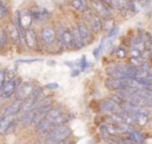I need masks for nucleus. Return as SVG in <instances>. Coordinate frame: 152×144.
<instances>
[{
  "label": "nucleus",
  "mask_w": 152,
  "mask_h": 144,
  "mask_svg": "<svg viewBox=\"0 0 152 144\" xmlns=\"http://www.w3.org/2000/svg\"><path fill=\"white\" fill-rule=\"evenodd\" d=\"M71 135V129L69 127H67L66 124L53 127L50 132H48L47 137H45V144H59L63 143L67 137Z\"/></svg>",
  "instance_id": "1"
},
{
  "label": "nucleus",
  "mask_w": 152,
  "mask_h": 144,
  "mask_svg": "<svg viewBox=\"0 0 152 144\" xmlns=\"http://www.w3.org/2000/svg\"><path fill=\"white\" fill-rule=\"evenodd\" d=\"M56 36H58L59 42L63 47L66 48H72L74 47V42H72V34L68 28H66L64 26H59L58 31H56Z\"/></svg>",
  "instance_id": "2"
},
{
  "label": "nucleus",
  "mask_w": 152,
  "mask_h": 144,
  "mask_svg": "<svg viewBox=\"0 0 152 144\" xmlns=\"http://www.w3.org/2000/svg\"><path fill=\"white\" fill-rule=\"evenodd\" d=\"M34 91H35L34 84H32L31 81H24V83H21L20 86L16 88V92H15L16 100L24 102V100H27L29 96H31Z\"/></svg>",
  "instance_id": "3"
},
{
  "label": "nucleus",
  "mask_w": 152,
  "mask_h": 144,
  "mask_svg": "<svg viewBox=\"0 0 152 144\" xmlns=\"http://www.w3.org/2000/svg\"><path fill=\"white\" fill-rule=\"evenodd\" d=\"M92 8L95 10L96 15L102 19H110L112 16L110 4H107L103 0H92Z\"/></svg>",
  "instance_id": "4"
},
{
  "label": "nucleus",
  "mask_w": 152,
  "mask_h": 144,
  "mask_svg": "<svg viewBox=\"0 0 152 144\" xmlns=\"http://www.w3.org/2000/svg\"><path fill=\"white\" fill-rule=\"evenodd\" d=\"M39 39H40V42H42L43 44L51 45L56 40V31H55V28H53V27H51V26H44L42 28V31H40V34H39Z\"/></svg>",
  "instance_id": "5"
},
{
  "label": "nucleus",
  "mask_w": 152,
  "mask_h": 144,
  "mask_svg": "<svg viewBox=\"0 0 152 144\" xmlns=\"http://www.w3.org/2000/svg\"><path fill=\"white\" fill-rule=\"evenodd\" d=\"M16 81L13 77H5V81L3 84L1 92H0V97L1 99H10L11 96H13L16 92Z\"/></svg>",
  "instance_id": "6"
},
{
  "label": "nucleus",
  "mask_w": 152,
  "mask_h": 144,
  "mask_svg": "<svg viewBox=\"0 0 152 144\" xmlns=\"http://www.w3.org/2000/svg\"><path fill=\"white\" fill-rule=\"evenodd\" d=\"M45 118L53 124V127L61 126L64 123V115L61 112V110H59V108H51L50 112L45 115Z\"/></svg>",
  "instance_id": "7"
},
{
  "label": "nucleus",
  "mask_w": 152,
  "mask_h": 144,
  "mask_svg": "<svg viewBox=\"0 0 152 144\" xmlns=\"http://www.w3.org/2000/svg\"><path fill=\"white\" fill-rule=\"evenodd\" d=\"M24 43L28 48L31 50H36L37 45H39V36L36 35V32L34 29H27L26 34H24Z\"/></svg>",
  "instance_id": "8"
},
{
  "label": "nucleus",
  "mask_w": 152,
  "mask_h": 144,
  "mask_svg": "<svg viewBox=\"0 0 152 144\" xmlns=\"http://www.w3.org/2000/svg\"><path fill=\"white\" fill-rule=\"evenodd\" d=\"M15 128V121L10 116H0V135L10 134Z\"/></svg>",
  "instance_id": "9"
},
{
  "label": "nucleus",
  "mask_w": 152,
  "mask_h": 144,
  "mask_svg": "<svg viewBox=\"0 0 152 144\" xmlns=\"http://www.w3.org/2000/svg\"><path fill=\"white\" fill-rule=\"evenodd\" d=\"M21 108H23V102L15 100V102H12L10 105H7V107L4 108L3 116H10V118H12V116H15V115H18V113L21 112Z\"/></svg>",
  "instance_id": "10"
},
{
  "label": "nucleus",
  "mask_w": 152,
  "mask_h": 144,
  "mask_svg": "<svg viewBox=\"0 0 152 144\" xmlns=\"http://www.w3.org/2000/svg\"><path fill=\"white\" fill-rule=\"evenodd\" d=\"M77 28H79V32H80V36L83 39V43L84 45L86 44H89L92 42V29L89 28V26L87 23H79L77 24Z\"/></svg>",
  "instance_id": "11"
},
{
  "label": "nucleus",
  "mask_w": 152,
  "mask_h": 144,
  "mask_svg": "<svg viewBox=\"0 0 152 144\" xmlns=\"http://www.w3.org/2000/svg\"><path fill=\"white\" fill-rule=\"evenodd\" d=\"M105 87L108 89H115V91H121V89L127 88V84L124 80H120V79H113L110 77L105 80Z\"/></svg>",
  "instance_id": "12"
},
{
  "label": "nucleus",
  "mask_w": 152,
  "mask_h": 144,
  "mask_svg": "<svg viewBox=\"0 0 152 144\" xmlns=\"http://www.w3.org/2000/svg\"><path fill=\"white\" fill-rule=\"evenodd\" d=\"M87 19H88L89 21V28L92 29L94 32H100L103 29V20L102 18H99L97 15H87Z\"/></svg>",
  "instance_id": "13"
},
{
  "label": "nucleus",
  "mask_w": 152,
  "mask_h": 144,
  "mask_svg": "<svg viewBox=\"0 0 152 144\" xmlns=\"http://www.w3.org/2000/svg\"><path fill=\"white\" fill-rule=\"evenodd\" d=\"M36 121V118H35V112L34 110L29 111H23L20 115V124L23 127H29L31 124H34Z\"/></svg>",
  "instance_id": "14"
},
{
  "label": "nucleus",
  "mask_w": 152,
  "mask_h": 144,
  "mask_svg": "<svg viewBox=\"0 0 152 144\" xmlns=\"http://www.w3.org/2000/svg\"><path fill=\"white\" fill-rule=\"evenodd\" d=\"M52 128H53V124L51 123L47 118L40 119L36 123V131L39 132V134H48Z\"/></svg>",
  "instance_id": "15"
},
{
  "label": "nucleus",
  "mask_w": 152,
  "mask_h": 144,
  "mask_svg": "<svg viewBox=\"0 0 152 144\" xmlns=\"http://www.w3.org/2000/svg\"><path fill=\"white\" fill-rule=\"evenodd\" d=\"M100 111L102 112H116L118 111V104L112 99H104L100 103Z\"/></svg>",
  "instance_id": "16"
},
{
  "label": "nucleus",
  "mask_w": 152,
  "mask_h": 144,
  "mask_svg": "<svg viewBox=\"0 0 152 144\" xmlns=\"http://www.w3.org/2000/svg\"><path fill=\"white\" fill-rule=\"evenodd\" d=\"M126 134H127V139L131 140L132 143H135V144H143L144 143V136L142 135V132L135 131V129H128Z\"/></svg>",
  "instance_id": "17"
},
{
  "label": "nucleus",
  "mask_w": 152,
  "mask_h": 144,
  "mask_svg": "<svg viewBox=\"0 0 152 144\" xmlns=\"http://www.w3.org/2000/svg\"><path fill=\"white\" fill-rule=\"evenodd\" d=\"M31 23H32L31 13H19V23H18V26H20L24 31L29 29Z\"/></svg>",
  "instance_id": "18"
},
{
  "label": "nucleus",
  "mask_w": 152,
  "mask_h": 144,
  "mask_svg": "<svg viewBox=\"0 0 152 144\" xmlns=\"http://www.w3.org/2000/svg\"><path fill=\"white\" fill-rule=\"evenodd\" d=\"M71 34H72V42H74V47L77 48V50L83 48L84 43H83V39H81V36H80V32H79L77 26H75L74 28L71 29Z\"/></svg>",
  "instance_id": "19"
},
{
  "label": "nucleus",
  "mask_w": 152,
  "mask_h": 144,
  "mask_svg": "<svg viewBox=\"0 0 152 144\" xmlns=\"http://www.w3.org/2000/svg\"><path fill=\"white\" fill-rule=\"evenodd\" d=\"M71 5L75 10H77L79 12H87L88 11V3H87V0H72Z\"/></svg>",
  "instance_id": "20"
},
{
  "label": "nucleus",
  "mask_w": 152,
  "mask_h": 144,
  "mask_svg": "<svg viewBox=\"0 0 152 144\" xmlns=\"http://www.w3.org/2000/svg\"><path fill=\"white\" fill-rule=\"evenodd\" d=\"M8 31V36H10L11 40H13V42H18L19 40V31H18V27L13 26V24H10L7 28Z\"/></svg>",
  "instance_id": "21"
},
{
  "label": "nucleus",
  "mask_w": 152,
  "mask_h": 144,
  "mask_svg": "<svg viewBox=\"0 0 152 144\" xmlns=\"http://www.w3.org/2000/svg\"><path fill=\"white\" fill-rule=\"evenodd\" d=\"M112 55L115 56L116 59H126L127 58V51L124 50L123 47H116Z\"/></svg>",
  "instance_id": "22"
},
{
  "label": "nucleus",
  "mask_w": 152,
  "mask_h": 144,
  "mask_svg": "<svg viewBox=\"0 0 152 144\" xmlns=\"http://www.w3.org/2000/svg\"><path fill=\"white\" fill-rule=\"evenodd\" d=\"M8 16H10V10H8L7 4H4V3H0V20H3V19H7Z\"/></svg>",
  "instance_id": "23"
},
{
  "label": "nucleus",
  "mask_w": 152,
  "mask_h": 144,
  "mask_svg": "<svg viewBox=\"0 0 152 144\" xmlns=\"http://www.w3.org/2000/svg\"><path fill=\"white\" fill-rule=\"evenodd\" d=\"M5 40H7V34H5L4 28L0 26V47H3L5 44Z\"/></svg>",
  "instance_id": "24"
},
{
  "label": "nucleus",
  "mask_w": 152,
  "mask_h": 144,
  "mask_svg": "<svg viewBox=\"0 0 152 144\" xmlns=\"http://www.w3.org/2000/svg\"><path fill=\"white\" fill-rule=\"evenodd\" d=\"M111 4H113L115 7H118V8H124V7L128 5V3H127L126 0H112Z\"/></svg>",
  "instance_id": "25"
},
{
  "label": "nucleus",
  "mask_w": 152,
  "mask_h": 144,
  "mask_svg": "<svg viewBox=\"0 0 152 144\" xmlns=\"http://www.w3.org/2000/svg\"><path fill=\"white\" fill-rule=\"evenodd\" d=\"M5 81V72L3 69H0V92H1V88H3V84Z\"/></svg>",
  "instance_id": "26"
},
{
  "label": "nucleus",
  "mask_w": 152,
  "mask_h": 144,
  "mask_svg": "<svg viewBox=\"0 0 152 144\" xmlns=\"http://www.w3.org/2000/svg\"><path fill=\"white\" fill-rule=\"evenodd\" d=\"M145 79H147L148 81H151V83H152V68H148V69H147V75H145Z\"/></svg>",
  "instance_id": "27"
},
{
  "label": "nucleus",
  "mask_w": 152,
  "mask_h": 144,
  "mask_svg": "<svg viewBox=\"0 0 152 144\" xmlns=\"http://www.w3.org/2000/svg\"><path fill=\"white\" fill-rule=\"evenodd\" d=\"M128 8L131 11H134V12H136V7H135V3L134 1H129L128 3Z\"/></svg>",
  "instance_id": "28"
},
{
  "label": "nucleus",
  "mask_w": 152,
  "mask_h": 144,
  "mask_svg": "<svg viewBox=\"0 0 152 144\" xmlns=\"http://www.w3.org/2000/svg\"><path fill=\"white\" fill-rule=\"evenodd\" d=\"M47 88H58V84H47Z\"/></svg>",
  "instance_id": "29"
},
{
  "label": "nucleus",
  "mask_w": 152,
  "mask_h": 144,
  "mask_svg": "<svg viewBox=\"0 0 152 144\" xmlns=\"http://www.w3.org/2000/svg\"><path fill=\"white\" fill-rule=\"evenodd\" d=\"M0 3H4V4H5V0H0Z\"/></svg>",
  "instance_id": "30"
},
{
  "label": "nucleus",
  "mask_w": 152,
  "mask_h": 144,
  "mask_svg": "<svg viewBox=\"0 0 152 144\" xmlns=\"http://www.w3.org/2000/svg\"><path fill=\"white\" fill-rule=\"evenodd\" d=\"M59 144H67V143H64V142H63V143H59Z\"/></svg>",
  "instance_id": "31"
},
{
  "label": "nucleus",
  "mask_w": 152,
  "mask_h": 144,
  "mask_svg": "<svg viewBox=\"0 0 152 144\" xmlns=\"http://www.w3.org/2000/svg\"><path fill=\"white\" fill-rule=\"evenodd\" d=\"M151 60H152V52H151Z\"/></svg>",
  "instance_id": "32"
}]
</instances>
